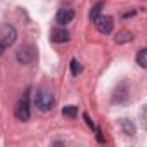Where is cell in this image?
Returning <instances> with one entry per match:
<instances>
[{"label": "cell", "mask_w": 147, "mask_h": 147, "mask_svg": "<svg viewBox=\"0 0 147 147\" xmlns=\"http://www.w3.org/2000/svg\"><path fill=\"white\" fill-rule=\"evenodd\" d=\"M73 18H75V11L69 9V7L59 9V12H57V16H55V19H57L59 24H67V23L73 21Z\"/></svg>", "instance_id": "8992f818"}, {"label": "cell", "mask_w": 147, "mask_h": 147, "mask_svg": "<svg viewBox=\"0 0 147 147\" xmlns=\"http://www.w3.org/2000/svg\"><path fill=\"white\" fill-rule=\"evenodd\" d=\"M85 119H87V123H88V126H90V128H95V125L92 123V119L88 118V114H85Z\"/></svg>", "instance_id": "4fadbf2b"}, {"label": "cell", "mask_w": 147, "mask_h": 147, "mask_svg": "<svg viewBox=\"0 0 147 147\" xmlns=\"http://www.w3.org/2000/svg\"><path fill=\"white\" fill-rule=\"evenodd\" d=\"M4 49H5V47H4V43H2V42H0V55H2V54H4Z\"/></svg>", "instance_id": "5bb4252c"}, {"label": "cell", "mask_w": 147, "mask_h": 147, "mask_svg": "<svg viewBox=\"0 0 147 147\" xmlns=\"http://www.w3.org/2000/svg\"><path fill=\"white\" fill-rule=\"evenodd\" d=\"M62 116H66V118H69V119H75V118L78 116V107H76V106H66V107L62 109Z\"/></svg>", "instance_id": "30bf717a"}, {"label": "cell", "mask_w": 147, "mask_h": 147, "mask_svg": "<svg viewBox=\"0 0 147 147\" xmlns=\"http://www.w3.org/2000/svg\"><path fill=\"white\" fill-rule=\"evenodd\" d=\"M14 113H16V118L21 119V121H28V119H30V100H28V95H24V97L18 102Z\"/></svg>", "instance_id": "277c9868"}, {"label": "cell", "mask_w": 147, "mask_h": 147, "mask_svg": "<svg viewBox=\"0 0 147 147\" xmlns=\"http://www.w3.org/2000/svg\"><path fill=\"white\" fill-rule=\"evenodd\" d=\"M94 24H95V28H97L99 33H102V35H109V33L113 31L114 21H113L111 16H99V18L94 21Z\"/></svg>", "instance_id": "3957f363"}, {"label": "cell", "mask_w": 147, "mask_h": 147, "mask_svg": "<svg viewBox=\"0 0 147 147\" xmlns=\"http://www.w3.org/2000/svg\"><path fill=\"white\" fill-rule=\"evenodd\" d=\"M50 40L55 42V43H64V42L69 40V31L64 30V28H55L50 33Z\"/></svg>", "instance_id": "52a82bcc"}, {"label": "cell", "mask_w": 147, "mask_h": 147, "mask_svg": "<svg viewBox=\"0 0 147 147\" xmlns=\"http://www.w3.org/2000/svg\"><path fill=\"white\" fill-rule=\"evenodd\" d=\"M35 104H36V107H38L40 111H50V109L54 107V104H55L52 92H49V90H40V92L36 94V97H35Z\"/></svg>", "instance_id": "6da1fadb"}, {"label": "cell", "mask_w": 147, "mask_h": 147, "mask_svg": "<svg viewBox=\"0 0 147 147\" xmlns=\"http://www.w3.org/2000/svg\"><path fill=\"white\" fill-rule=\"evenodd\" d=\"M104 5H106L104 2H97V4H95V5L92 7V11H90V16H88V18H90V21H95V19H97V18L100 16V12H102Z\"/></svg>", "instance_id": "9c48e42d"}, {"label": "cell", "mask_w": 147, "mask_h": 147, "mask_svg": "<svg viewBox=\"0 0 147 147\" xmlns=\"http://www.w3.org/2000/svg\"><path fill=\"white\" fill-rule=\"evenodd\" d=\"M137 62L140 67H145L147 66V50L145 49H140L138 54H137Z\"/></svg>", "instance_id": "8fae6325"}, {"label": "cell", "mask_w": 147, "mask_h": 147, "mask_svg": "<svg viewBox=\"0 0 147 147\" xmlns=\"http://www.w3.org/2000/svg\"><path fill=\"white\" fill-rule=\"evenodd\" d=\"M114 40H116V43H126V42H131V40H133V33L123 30V31H119V33L116 35Z\"/></svg>", "instance_id": "ba28073f"}, {"label": "cell", "mask_w": 147, "mask_h": 147, "mask_svg": "<svg viewBox=\"0 0 147 147\" xmlns=\"http://www.w3.org/2000/svg\"><path fill=\"white\" fill-rule=\"evenodd\" d=\"M36 52L31 45H26V47H21V50L18 52V61L23 62V64H30L33 59H35Z\"/></svg>", "instance_id": "5b68a950"}, {"label": "cell", "mask_w": 147, "mask_h": 147, "mask_svg": "<svg viewBox=\"0 0 147 147\" xmlns=\"http://www.w3.org/2000/svg\"><path fill=\"white\" fill-rule=\"evenodd\" d=\"M16 36H18V33H16L14 26L5 24V26L0 28V42L4 43V47H11L16 42Z\"/></svg>", "instance_id": "7a4b0ae2"}, {"label": "cell", "mask_w": 147, "mask_h": 147, "mask_svg": "<svg viewBox=\"0 0 147 147\" xmlns=\"http://www.w3.org/2000/svg\"><path fill=\"white\" fill-rule=\"evenodd\" d=\"M80 73H82V64H80L76 59H73V61H71V75L76 76V75H80Z\"/></svg>", "instance_id": "7c38bea8"}]
</instances>
